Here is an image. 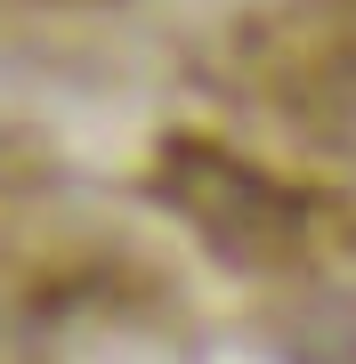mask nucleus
Instances as JSON below:
<instances>
[{
	"label": "nucleus",
	"instance_id": "f257e3e1",
	"mask_svg": "<svg viewBox=\"0 0 356 364\" xmlns=\"http://www.w3.org/2000/svg\"><path fill=\"white\" fill-rule=\"evenodd\" d=\"M162 219L291 364H356V0H251L146 146Z\"/></svg>",
	"mask_w": 356,
	"mask_h": 364
},
{
	"label": "nucleus",
	"instance_id": "f03ea898",
	"mask_svg": "<svg viewBox=\"0 0 356 364\" xmlns=\"http://www.w3.org/2000/svg\"><path fill=\"white\" fill-rule=\"evenodd\" d=\"M16 9H81V0H0V16H16Z\"/></svg>",
	"mask_w": 356,
	"mask_h": 364
}]
</instances>
